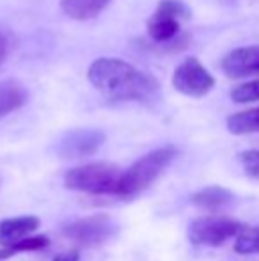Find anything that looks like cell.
I'll return each mask as SVG.
<instances>
[{
  "mask_svg": "<svg viewBox=\"0 0 259 261\" xmlns=\"http://www.w3.org/2000/svg\"><path fill=\"white\" fill-rule=\"evenodd\" d=\"M238 254H259V226L243 227L235 242Z\"/></svg>",
  "mask_w": 259,
  "mask_h": 261,
  "instance_id": "2e32d148",
  "label": "cell"
},
{
  "mask_svg": "<svg viewBox=\"0 0 259 261\" xmlns=\"http://www.w3.org/2000/svg\"><path fill=\"white\" fill-rule=\"evenodd\" d=\"M123 171L114 164H85L66 172L64 185L69 190L91 196H119Z\"/></svg>",
  "mask_w": 259,
  "mask_h": 261,
  "instance_id": "277c9868",
  "label": "cell"
},
{
  "mask_svg": "<svg viewBox=\"0 0 259 261\" xmlns=\"http://www.w3.org/2000/svg\"><path fill=\"white\" fill-rule=\"evenodd\" d=\"M105 142L103 132L98 130H76L68 134L61 141L59 153L66 158H80L93 155L100 149V146Z\"/></svg>",
  "mask_w": 259,
  "mask_h": 261,
  "instance_id": "9c48e42d",
  "label": "cell"
},
{
  "mask_svg": "<svg viewBox=\"0 0 259 261\" xmlns=\"http://www.w3.org/2000/svg\"><path fill=\"white\" fill-rule=\"evenodd\" d=\"M227 130L235 135L259 134V107L233 114L227 119Z\"/></svg>",
  "mask_w": 259,
  "mask_h": 261,
  "instance_id": "5bb4252c",
  "label": "cell"
},
{
  "mask_svg": "<svg viewBox=\"0 0 259 261\" xmlns=\"http://www.w3.org/2000/svg\"><path fill=\"white\" fill-rule=\"evenodd\" d=\"M178 155H180V149L176 146H163L138 158L131 167L123 172L119 197L130 199L148 190L162 176V172L176 160Z\"/></svg>",
  "mask_w": 259,
  "mask_h": 261,
  "instance_id": "3957f363",
  "label": "cell"
},
{
  "mask_svg": "<svg viewBox=\"0 0 259 261\" xmlns=\"http://www.w3.org/2000/svg\"><path fill=\"white\" fill-rule=\"evenodd\" d=\"M110 0H61V9L73 20H91L98 16Z\"/></svg>",
  "mask_w": 259,
  "mask_h": 261,
  "instance_id": "7c38bea8",
  "label": "cell"
},
{
  "mask_svg": "<svg viewBox=\"0 0 259 261\" xmlns=\"http://www.w3.org/2000/svg\"><path fill=\"white\" fill-rule=\"evenodd\" d=\"M87 79L107 100L151 101L158 96L160 84L121 59L101 57L89 66Z\"/></svg>",
  "mask_w": 259,
  "mask_h": 261,
  "instance_id": "6da1fadb",
  "label": "cell"
},
{
  "mask_svg": "<svg viewBox=\"0 0 259 261\" xmlns=\"http://www.w3.org/2000/svg\"><path fill=\"white\" fill-rule=\"evenodd\" d=\"M215 79L199 59L188 57L176 68L172 75V87L178 93L190 98H203L213 89Z\"/></svg>",
  "mask_w": 259,
  "mask_h": 261,
  "instance_id": "52a82bcc",
  "label": "cell"
},
{
  "mask_svg": "<svg viewBox=\"0 0 259 261\" xmlns=\"http://www.w3.org/2000/svg\"><path fill=\"white\" fill-rule=\"evenodd\" d=\"M28 100V93L18 80L0 82V119L21 109Z\"/></svg>",
  "mask_w": 259,
  "mask_h": 261,
  "instance_id": "8fae6325",
  "label": "cell"
},
{
  "mask_svg": "<svg viewBox=\"0 0 259 261\" xmlns=\"http://www.w3.org/2000/svg\"><path fill=\"white\" fill-rule=\"evenodd\" d=\"M240 162L243 165V171L250 178L259 179V149H247L240 155Z\"/></svg>",
  "mask_w": 259,
  "mask_h": 261,
  "instance_id": "ac0fdd59",
  "label": "cell"
},
{
  "mask_svg": "<svg viewBox=\"0 0 259 261\" xmlns=\"http://www.w3.org/2000/svg\"><path fill=\"white\" fill-rule=\"evenodd\" d=\"M192 203L195 206L203 208V210H220L225 208L233 203V192L224 187H206V189H200L199 192H195L192 196Z\"/></svg>",
  "mask_w": 259,
  "mask_h": 261,
  "instance_id": "4fadbf2b",
  "label": "cell"
},
{
  "mask_svg": "<svg viewBox=\"0 0 259 261\" xmlns=\"http://www.w3.org/2000/svg\"><path fill=\"white\" fill-rule=\"evenodd\" d=\"M220 68L229 79H243V76L259 73V45L235 48L224 55Z\"/></svg>",
  "mask_w": 259,
  "mask_h": 261,
  "instance_id": "ba28073f",
  "label": "cell"
},
{
  "mask_svg": "<svg viewBox=\"0 0 259 261\" xmlns=\"http://www.w3.org/2000/svg\"><path fill=\"white\" fill-rule=\"evenodd\" d=\"M190 18V11L180 0H162L148 20V34L153 45L170 52L187 48L188 36H181V21Z\"/></svg>",
  "mask_w": 259,
  "mask_h": 261,
  "instance_id": "7a4b0ae2",
  "label": "cell"
},
{
  "mask_svg": "<svg viewBox=\"0 0 259 261\" xmlns=\"http://www.w3.org/2000/svg\"><path fill=\"white\" fill-rule=\"evenodd\" d=\"M243 224L231 217H200L195 219L188 227V238L195 245H208V247H218L229 238L238 237L243 229Z\"/></svg>",
  "mask_w": 259,
  "mask_h": 261,
  "instance_id": "5b68a950",
  "label": "cell"
},
{
  "mask_svg": "<svg viewBox=\"0 0 259 261\" xmlns=\"http://www.w3.org/2000/svg\"><path fill=\"white\" fill-rule=\"evenodd\" d=\"M39 227V219L34 215L13 217L0 222V245H11L31 237Z\"/></svg>",
  "mask_w": 259,
  "mask_h": 261,
  "instance_id": "30bf717a",
  "label": "cell"
},
{
  "mask_svg": "<svg viewBox=\"0 0 259 261\" xmlns=\"http://www.w3.org/2000/svg\"><path fill=\"white\" fill-rule=\"evenodd\" d=\"M231 100L236 103H249V101L259 100V79L250 82L240 84L231 91Z\"/></svg>",
  "mask_w": 259,
  "mask_h": 261,
  "instance_id": "e0dca14e",
  "label": "cell"
},
{
  "mask_svg": "<svg viewBox=\"0 0 259 261\" xmlns=\"http://www.w3.org/2000/svg\"><path fill=\"white\" fill-rule=\"evenodd\" d=\"M7 52H9V43H7V38L0 32V64L6 61Z\"/></svg>",
  "mask_w": 259,
  "mask_h": 261,
  "instance_id": "ffe728a7",
  "label": "cell"
},
{
  "mask_svg": "<svg viewBox=\"0 0 259 261\" xmlns=\"http://www.w3.org/2000/svg\"><path fill=\"white\" fill-rule=\"evenodd\" d=\"M52 261H80V252L78 251H68L63 254L55 256Z\"/></svg>",
  "mask_w": 259,
  "mask_h": 261,
  "instance_id": "d6986e66",
  "label": "cell"
},
{
  "mask_svg": "<svg viewBox=\"0 0 259 261\" xmlns=\"http://www.w3.org/2000/svg\"><path fill=\"white\" fill-rule=\"evenodd\" d=\"M64 237L85 247L100 245L107 242L116 233V224L107 213L83 217V219L71 220L63 229Z\"/></svg>",
  "mask_w": 259,
  "mask_h": 261,
  "instance_id": "8992f818",
  "label": "cell"
},
{
  "mask_svg": "<svg viewBox=\"0 0 259 261\" xmlns=\"http://www.w3.org/2000/svg\"><path fill=\"white\" fill-rule=\"evenodd\" d=\"M50 244L48 237H27L23 240L16 242V244L11 245H2L0 247V261L9 259L16 254H21V252H32V251H41L46 245Z\"/></svg>",
  "mask_w": 259,
  "mask_h": 261,
  "instance_id": "9a60e30c",
  "label": "cell"
}]
</instances>
